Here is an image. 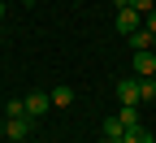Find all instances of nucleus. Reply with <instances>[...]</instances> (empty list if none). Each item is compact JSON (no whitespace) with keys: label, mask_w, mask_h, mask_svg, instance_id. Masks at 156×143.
I'll return each instance as SVG.
<instances>
[{"label":"nucleus","mask_w":156,"mask_h":143,"mask_svg":"<svg viewBox=\"0 0 156 143\" xmlns=\"http://www.w3.org/2000/svg\"><path fill=\"white\" fill-rule=\"evenodd\" d=\"M30 130H35V117H5V139L9 143H22V139H30Z\"/></svg>","instance_id":"1"},{"label":"nucleus","mask_w":156,"mask_h":143,"mask_svg":"<svg viewBox=\"0 0 156 143\" xmlns=\"http://www.w3.org/2000/svg\"><path fill=\"white\" fill-rule=\"evenodd\" d=\"M130 70L139 74V78H152V74H156V52H152V48H147V52H134Z\"/></svg>","instance_id":"2"},{"label":"nucleus","mask_w":156,"mask_h":143,"mask_svg":"<svg viewBox=\"0 0 156 143\" xmlns=\"http://www.w3.org/2000/svg\"><path fill=\"white\" fill-rule=\"evenodd\" d=\"M143 26V13H134V9H117V30L122 35H134Z\"/></svg>","instance_id":"3"},{"label":"nucleus","mask_w":156,"mask_h":143,"mask_svg":"<svg viewBox=\"0 0 156 143\" xmlns=\"http://www.w3.org/2000/svg\"><path fill=\"white\" fill-rule=\"evenodd\" d=\"M22 104H26V117H35V121H39V117L52 109V100H48L44 91H35V95H26V100H22Z\"/></svg>","instance_id":"4"},{"label":"nucleus","mask_w":156,"mask_h":143,"mask_svg":"<svg viewBox=\"0 0 156 143\" xmlns=\"http://www.w3.org/2000/svg\"><path fill=\"white\" fill-rule=\"evenodd\" d=\"M117 100L122 104H139V78H117Z\"/></svg>","instance_id":"5"},{"label":"nucleus","mask_w":156,"mask_h":143,"mask_svg":"<svg viewBox=\"0 0 156 143\" xmlns=\"http://www.w3.org/2000/svg\"><path fill=\"white\" fill-rule=\"evenodd\" d=\"M152 44H156V35H152L147 26H139V30H134V35H130V48H134V52H147Z\"/></svg>","instance_id":"6"},{"label":"nucleus","mask_w":156,"mask_h":143,"mask_svg":"<svg viewBox=\"0 0 156 143\" xmlns=\"http://www.w3.org/2000/svg\"><path fill=\"white\" fill-rule=\"evenodd\" d=\"M117 121H122L126 130H130V126H139V104H122V109H117Z\"/></svg>","instance_id":"7"},{"label":"nucleus","mask_w":156,"mask_h":143,"mask_svg":"<svg viewBox=\"0 0 156 143\" xmlns=\"http://www.w3.org/2000/svg\"><path fill=\"white\" fill-rule=\"evenodd\" d=\"M126 143H156V139H152V130L139 121V126H130V130H126Z\"/></svg>","instance_id":"8"},{"label":"nucleus","mask_w":156,"mask_h":143,"mask_svg":"<svg viewBox=\"0 0 156 143\" xmlns=\"http://www.w3.org/2000/svg\"><path fill=\"white\" fill-rule=\"evenodd\" d=\"M139 104H156V83L152 78H139Z\"/></svg>","instance_id":"9"},{"label":"nucleus","mask_w":156,"mask_h":143,"mask_svg":"<svg viewBox=\"0 0 156 143\" xmlns=\"http://www.w3.org/2000/svg\"><path fill=\"white\" fill-rule=\"evenodd\" d=\"M48 100H52V109H65V104H74V91H69V87H56Z\"/></svg>","instance_id":"10"},{"label":"nucleus","mask_w":156,"mask_h":143,"mask_svg":"<svg viewBox=\"0 0 156 143\" xmlns=\"http://www.w3.org/2000/svg\"><path fill=\"white\" fill-rule=\"evenodd\" d=\"M130 9H134V13H152V9H156V0H130Z\"/></svg>","instance_id":"11"},{"label":"nucleus","mask_w":156,"mask_h":143,"mask_svg":"<svg viewBox=\"0 0 156 143\" xmlns=\"http://www.w3.org/2000/svg\"><path fill=\"white\" fill-rule=\"evenodd\" d=\"M143 26H147V30L156 35V9H152V13H143Z\"/></svg>","instance_id":"12"},{"label":"nucleus","mask_w":156,"mask_h":143,"mask_svg":"<svg viewBox=\"0 0 156 143\" xmlns=\"http://www.w3.org/2000/svg\"><path fill=\"white\" fill-rule=\"evenodd\" d=\"M113 9H130V0H113Z\"/></svg>","instance_id":"13"},{"label":"nucleus","mask_w":156,"mask_h":143,"mask_svg":"<svg viewBox=\"0 0 156 143\" xmlns=\"http://www.w3.org/2000/svg\"><path fill=\"white\" fill-rule=\"evenodd\" d=\"M0 22H5V0H0Z\"/></svg>","instance_id":"14"},{"label":"nucleus","mask_w":156,"mask_h":143,"mask_svg":"<svg viewBox=\"0 0 156 143\" xmlns=\"http://www.w3.org/2000/svg\"><path fill=\"white\" fill-rule=\"evenodd\" d=\"M22 5H35V0H22Z\"/></svg>","instance_id":"15"},{"label":"nucleus","mask_w":156,"mask_h":143,"mask_svg":"<svg viewBox=\"0 0 156 143\" xmlns=\"http://www.w3.org/2000/svg\"><path fill=\"white\" fill-rule=\"evenodd\" d=\"M78 5H83V0H78Z\"/></svg>","instance_id":"16"}]
</instances>
